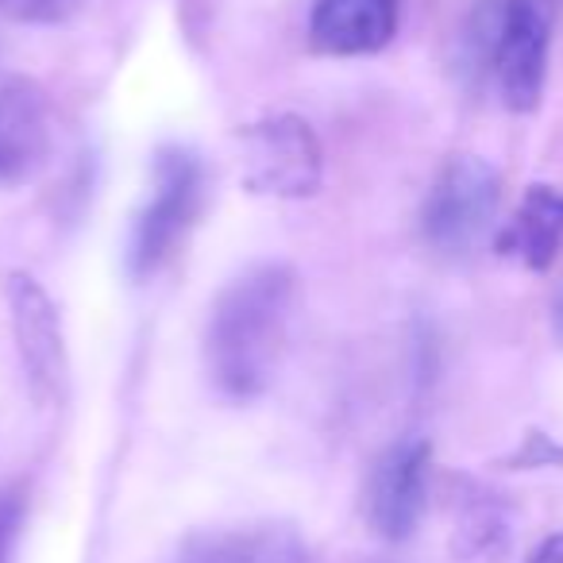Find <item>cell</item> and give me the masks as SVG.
I'll return each mask as SVG.
<instances>
[{
  "instance_id": "cell-11",
  "label": "cell",
  "mask_w": 563,
  "mask_h": 563,
  "mask_svg": "<svg viewBox=\"0 0 563 563\" xmlns=\"http://www.w3.org/2000/svg\"><path fill=\"white\" fill-rule=\"evenodd\" d=\"M563 251V189L537 181L498 235V255L517 258L529 271H548Z\"/></svg>"
},
{
  "instance_id": "cell-16",
  "label": "cell",
  "mask_w": 563,
  "mask_h": 563,
  "mask_svg": "<svg viewBox=\"0 0 563 563\" xmlns=\"http://www.w3.org/2000/svg\"><path fill=\"white\" fill-rule=\"evenodd\" d=\"M552 321H555V336L563 340V294H560V301H555V313H552Z\"/></svg>"
},
{
  "instance_id": "cell-8",
  "label": "cell",
  "mask_w": 563,
  "mask_h": 563,
  "mask_svg": "<svg viewBox=\"0 0 563 563\" xmlns=\"http://www.w3.org/2000/svg\"><path fill=\"white\" fill-rule=\"evenodd\" d=\"M51 151V104L32 78H0V186L24 181Z\"/></svg>"
},
{
  "instance_id": "cell-4",
  "label": "cell",
  "mask_w": 563,
  "mask_h": 563,
  "mask_svg": "<svg viewBox=\"0 0 563 563\" xmlns=\"http://www.w3.org/2000/svg\"><path fill=\"white\" fill-rule=\"evenodd\" d=\"M235 143H240V181L247 194L306 201L321 189L324 147L309 120L274 112L235 128Z\"/></svg>"
},
{
  "instance_id": "cell-2",
  "label": "cell",
  "mask_w": 563,
  "mask_h": 563,
  "mask_svg": "<svg viewBox=\"0 0 563 563\" xmlns=\"http://www.w3.org/2000/svg\"><path fill=\"white\" fill-rule=\"evenodd\" d=\"M205 205V166L189 147L166 143L151 158V197L140 209L128 243V271L151 278L186 243Z\"/></svg>"
},
{
  "instance_id": "cell-1",
  "label": "cell",
  "mask_w": 563,
  "mask_h": 563,
  "mask_svg": "<svg viewBox=\"0 0 563 563\" xmlns=\"http://www.w3.org/2000/svg\"><path fill=\"white\" fill-rule=\"evenodd\" d=\"M298 274L258 263L217 294L205 321V375L228 401H255L274 386L290 340Z\"/></svg>"
},
{
  "instance_id": "cell-6",
  "label": "cell",
  "mask_w": 563,
  "mask_h": 563,
  "mask_svg": "<svg viewBox=\"0 0 563 563\" xmlns=\"http://www.w3.org/2000/svg\"><path fill=\"white\" fill-rule=\"evenodd\" d=\"M432 448L421 437L390 444L367 471L363 483V521L386 544H401L417 532L429 506Z\"/></svg>"
},
{
  "instance_id": "cell-10",
  "label": "cell",
  "mask_w": 563,
  "mask_h": 563,
  "mask_svg": "<svg viewBox=\"0 0 563 563\" xmlns=\"http://www.w3.org/2000/svg\"><path fill=\"white\" fill-rule=\"evenodd\" d=\"M174 563H313L294 525L266 521L251 529L197 532L181 544Z\"/></svg>"
},
{
  "instance_id": "cell-15",
  "label": "cell",
  "mask_w": 563,
  "mask_h": 563,
  "mask_svg": "<svg viewBox=\"0 0 563 563\" xmlns=\"http://www.w3.org/2000/svg\"><path fill=\"white\" fill-rule=\"evenodd\" d=\"M525 563H563V532H552L537 544V552L529 555Z\"/></svg>"
},
{
  "instance_id": "cell-3",
  "label": "cell",
  "mask_w": 563,
  "mask_h": 563,
  "mask_svg": "<svg viewBox=\"0 0 563 563\" xmlns=\"http://www.w3.org/2000/svg\"><path fill=\"white\" fill-rule=\"evenodd\" d=\"M501 205V178L486 158L452 155L421 205V235L437 255L467 258L490 240Z\"/></svg>"
},
{
  "instance_id": "cell-14",
  "label": "cell",
  "mask_w": 563,
  "mask_h": 563,
  "mask_svg": "<svg viewBox=\"0 0 563 563\" xmlns=\"http://www.w3.org/2000/svg\"><path fill=\"white\" fill-rule=\"evenodd\" d=\"M514 463H525V467H540V463H563V448H555L548 437H529L525 448L514 455Z\"/></svg>"
},
{
  "instance_id": "cell-5",
  "label": "cell",
  "mask_w": 563,
  "mask_h": 563,
  "mask_svg": "<svg viewBox=\"0 0 563 563\" xmlns=\"http://www.w3.org/2000/svg\"><path fill=\"white\" fill-rule=\"evenodd\" d=\"M4 298H9L12 340H16V360L24 371L27 394L43 409L58 406L66 398V383H70V360H66L63 317H58L55 298L27 271L9 274Z\"/></svg>"
},
{
  "instance_id": "cell-7",
  "label": "cell",
  "mask_w": 563,
  "mask_h": 563,
  "mask_svg": "<svg viewBox=\"0 0 563 563\" xmlns=\"http://www.w3.org/2000/svg\"><path fill=\"white\" fill-rule=\"evenodd\" d=\"M555 16H560L555 0H501L494 86H498L506 109L532 112L544 97Z\"/></svg>"
},
{
  "instance_id": "cell-9",
  "label": "cell",
  "mask_w": 563,
  "mask_h": 563,
  "mask_svg": "<svg viewBox=\"0 0 563 563\" xmlns=\"http://www.w3.org/2000/svg\"><path fill=\"white\" fill-rule=\"evenodd\" d=\"M398 24V0H317L309 16V40L321 55L363 58L390 47Z\"/></svg>"
},
{
  "instance_id": "cell-12",
  "label": "cell",
  "mask_w": 563,
  "mask_h": 563,
  "mask_svg": "<svg viewBox=\"0 0 563 563\" xmlns=\"http://www.w3.org/2000/svg\"><path fill=\"white\" fill-rule=\"evenodd\" d=\"M86 0H0V16L12 24H66Z\"/></svg>"
},
{
  "instance_id": "cell-13",
  "label": "cell",
  "mask_w": 563,
  "mask_h": 563,
  "mask_svg": "<svg viewBox=\"0 0 563 563\" xmlns=\"http://www.w3.org/2000/svg\"><path fill=\"white\" fill-rule=\"evenodd\" d=\"M27 517V498L20 486H4L0 490V563H12L20 544V529Z\"/></svg>"
}]
</instances>
